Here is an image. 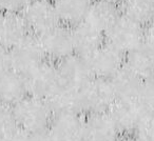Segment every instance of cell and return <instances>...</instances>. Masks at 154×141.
<instances>
[{"label": "cell", "mask_w": 154, "mask_h": 141, "mask_svg": "<svg viewBox=\"0 0 154 141\" xmlns=\"http://www.w3.org/2000/svg\"><path fill=\"white\" fill-rule=\"evenodd\" d=\"M13 110L17 126L31 135L49 130L54 117V112L47 100L30 95L13 105Z\"/></svg>", "instance_id": "cell-1"}, {"label": "cell", "mask_w": 154, "mask_h": 141, "mask_svg": "<svg viewBox=\"0 0 154 141\" xmlns=\"http://www.w3.org/2000/svg\"><path fill=\"white\" fill-rule=\"evenodd\" d=\"M143 36L145 28L124 15H120L105 33L106 43L125 55L140 46L143 43Z\"/></svg>", "instance_id": "cell-2"}, {"label": "cell", "mask_w": 154, "mask_h": 141, "mask_svg": "<svg viewBox=\"0 0 154 141\" xmlns=\"http://www.w3.org/2000/svg\"><path fill=\"white\" fill-rule=\"evenodd\" d=\"M82 113H106L116 101L110 79L93 77L80 91Z\"/></svg>", "instance_id": "cell-3"}, {"label": "cell", "mask_w": 154, "mask_h": 141, "mask_svg": "<svg viewBox=\"0 0 154 141\" xmlns=\"http://www.w3.org/2000/svg\"><path fill=\"white\" fill-rule=\"evenodd\" d=\"M36 37L48 61L58 63L75 54L72 31L63 24H58Z\"/></svg>", "instance_id": "cell-4"}, {"label": "cell", "mask_w": 154, "mask_h": 141, "mask_svg": "<svg viewBox=\"0 0 154 141\" xmlns=\"http://www.w3.org/2000/svg\"><path fill=\"white\" fill-rule=\"evenodd\" d=\"M11 68L19 75L26 77L39 65L47 61L37 37L30 34L24 40L10 51Z\"/></svg>", "instance_id": "cell-5"}, {"label": "cell", "mask_w": 154, "mask_h": 141, "mask_svg": "<svg viewBox=\"0 0 154 141\" xmlns=\"http://www.w3.org/2000/svg\"><path fill=\"white\" fill-rule=\"evenodd\" d=\"M20 14L31 34L35 36H39L58 24H61L52 1L31 0Z\"/></svg>", "instance_id": "cell-6"}, {"label": "cell", "mask_w": 154, "mask_h": 141, "mask_svg": "<svg viewBox=\"0 0 154 141\" xmlns=\"http://www.w3.org/2000/svg\"><path fill=\"white\" fill-rule=\"evenodd\" d=\"M28 94L30 96L49 100L60 86L56 63L45 61L26 77Z\"/></svg>", "instance_id": "cell-7"}, {"label": "cell", "mask_w": 154, "mask_h": 141, "mask_svg": "<svg viewBox=\"0 0 154 141\" xmlns=\"http://www.w3.org/2000/svg\"><path fill=\"white\" fill-rule=\"evenodd\" d=\"M126 55L105 43L87 58L93 77L111 79L125 66Z\"/></svg>", "instance_id": "cell-8"}, {"label": "cell", "mask_w": 154, "mask_h": 141, "mask_svg": "<svg viewBox=\"0 0 154 141\" xmlns=\"http://www.w3.org/2000/svg\"><path fill=\"white\" fill-rule=\"evenodd\" d=\"M60 86L80 91L91 79V73L87 58L73 54L66 59L56 63Z\"/></svg>", "instance_id": "cell-9"}, {"label": "cell", "mask_w": 154, "mask_h": 141, "mask_svg": "<svg viewBox=\"0 0 154 141\" xmlns=\"http://www.w3.org/2000/svg\"><path fill=\"white\" fill-rule=\"evenodd\" d=\"M145 112V109L138 100L116 99L108 113L113 119L120 134L131 135L135 133Z\"/></svg>", "instance_id": "cell-10"}, {"label": "cell", "mask_w": 154, "mask_h": 141, "mask_svg": "<svg viewBox=\"0 0 154 141\" xmlns=\"http://www.w3.org/2000/svg\"><path fill=\"white\" fill-rule=\"evenodd\" d=\"M84 134L85 141H118L122 135L108 112L87 114Z\"/></svg>", "instance_id": "cell-11"}, {"label": "cell", "mask_w": 154, "mask_h": 141, "mask_svg": "<svg viewBox=\"0 0 154 141\" xmlns=\"http://www.w3.org/2000/svg\"><path fill=\"white\" fill-rule=\"evenodd\" d=\"M84 123L80 113L54 114L49 130L57 141H85Z\"/></svg>", "instance_id": "cell-12"}, {"label": "cell", "mask_w": 154, "mask_h": 141, "mask_svg": "<svg viewBox=\"0 0 154 141\" xmlns=\"http://www.w3.org/2000/svg\"><path fill=\"white\" fill-rule=\"evenodd\" d=\"M31 34L20 13H0V46L11 51Z\"/></svg>", "instance_id": "cell-13"}, {"label": "cell", "mask_w": 154, "mask_h": 141, "mask_svg": "<svg viewBox=\"0 0 154 141\" xmlns=\"http://www.w3.org/2000/svg\"><path fill=\"white\" fill-rule=\"evenodd\" d=\"M72 31L73 45H74V53L80 57L88 58L96 52L101 45L106 43L105 33L87 22H82L77 24Z\"/></svg>", "instance_id": "cell-14"}, {"label": "cell", "mask_w": 154, "mask_h": 141, "mask_svg": "<svg viewBox=\"0 0 154 141\" xmlns=\"http://www.w3.org/2000/svg\"><path fill=\"white\" fill-rule=\"evenodd\" d=\"M120 15L119 5L103 0H94L85 18V22L106 33Z\"/></svg>", "instance_id": "cell-15"}, {"label": "cell", "mask_w": 154, "mask_h": 141, "mask_svg": "<svg viewBox=\"0 0 154 141\" xmlns=\"http://www.w3.org/2000/svg\"><path fill=\"white\" fill-rule=\"evenodd\" d=\"M94 0H54V7L61 24L74 28L85 21Z\"/></svg>", "instance_id": "cell-16"}, {"label": "cell", "mask_w": 154, "mask_h": 141, "mask_svg": "<svg viewBox=\"0 0 154 141\" xmlns=\"http://www.w3.org/2000/svg\"><path fill=\"white\" fill-rule=\"evenodd\" d=\"M28 95L26 77L12 70L0 76V102L13 106Z\"/></svg>", "instance_id": "cell-17"}, {"label": "cell", "mask_w": 154, "mask_h": 141, "mask_svg": "<svg viewBox=\"0 0 154 141\" xmlns=\"http://www.w3.org/2000/svg\"><path fill=\"white\" fill-rule=\"evenodd\" d=\"M125 66L143 80L154 77V52L145 43L126 54Z\"/></svg>", "instance_id": "cell-18"}, {"label": "cell", "mask_w": 154, "mask_h": 141, "mask_svg": "<svg viewBox=\"0 0 154 141\" xmlns=\"http://www.w3.org/2000/svg\"><path fill=\"white\" fill-rule=\"evenodd\" d=\"M112 86L116 95V99L122 100H138L143 88V81L126 66L111 78Z\"/></svg>", "instance_id": "cell-19"}, {"label": "cell", "mask_w": 154, "mask_h": 141, "mask_svg": "<svg viewBox=\"0 0 154 141\" xmlns=\"http://www.w3.org/2000/svg\"><path fill=\"white\" fill-rule=\"evenodd\" d=\"M82 91V90H80ZM80 91L60 86L56 93L48 100L54 114L80 113L82 114Z\"/></svg>", "instance_id": "cell-20"}, {"label": "cell", "mask_w": 154, "mask_h": 141, "mask_svg": "<svg viewBox=\"0 0 154 141\" xmlns=\"http://www.w3.org/2000/svg\"><path fill=\"white\" fill-rule=\"evenodd\" d=\"M119 9L122 15L143 28L154 22V0H124Z\"/></svg>", "instance_id": "cell-21"}, {"label": "cell", "mask_w": 154, "mask_h": 141, "mask_svg": "<svg viewBox=\"0 0 154 141\" xmlns=\"http://www.w3.org/2000/svg\"><path fill=\"white\" fill-rule=\"evenodd\" d=\"M17 128L13 106L0 102V139Z\"/></svg>", "instance_id": "cell-22"}, {"label": "cell", "mask_w": 154, "mask_h": 141, "mask_svg": "<svg viewBox=\"0 0 154 141\" xmlns=\"http://www.w3.org/2000/svg\"><path fill=\"white\" fill-rule=\"evenodd\" d=\"M134 136L141 141H154V112L143 113Z\"/></svg>", "instance_id": "cell-23"}, {"label": "cell", "mask_w": 154, "mask_h": 141, "mask_svg": "<svg viewBox=\"0 0 154 141\" xmlns=\"http://www.w3.org/2000/svg\"><path fill=\"white\" fill-rule=\"evenodd\" d=\"M138 101L145 111L154 112V77L143 81Z\"/></svg>", "instance_id": "cell-24"}, {"label": "cell", "mask_w": 154, "mask_h": 141, "mask_svg": "<svg viewBox=\"0 0 154 141\" xmlns=\"http://www.w3.org/2000/svg\"><path fill=\"white\" fill-rule=\"evenodd\" d=\"M31 0H0V7L2 12L21 13Z\"/></svg>", "instance_id": "cell-25"}, {"label": "cell", "mask_w": 154, "mask_h": 141, "mask_svg": "<svg viewBox=\"0 0 154 141\" xmlns=\"http://www.w3.org/2000/svg\"><path fill=\"white\" fill-rule=\"evenodd\" d=\"M31 138H32V135L17 128L13 132L0 139V141H31Z\"/></svg>", "instance_id": "cell-26"}, {"label": "cell", "mask_w": 154, "mask_h": 141, "mask_svg": "<svg viewBox=\"0 0 154 141\" xmlns=\"http://www.w3.org/2000/svg\"><path fill=\"white\" fill-rule=\"evenodd\" d=\"M11 70L12 68L10 50L0 46V76Z\"/></svg>", "instance_id": "cell-27"}, {"label": "cell", "mask_w": 154, "mask_h": 141, "mask_svg": "<svg viewBox=\"0 0 154 141\" xmlns=\"http://www.w3.org/2000/svg\"><path fill=\"white\" fill-rule=\"evenodd\" d=\"M143 43L154 52V22L145 28Z\"/></svg>", "instance_id": "cell-28"}, {"label": "cell", "mask_w": 154, "mask_h": 141, "mask_svg": "<svg viewBox=\"0 0 154 141\" xmlns=\"http://www.w3.org/2000/svg\"><path fill=\"white\" fill-rule=\"evenodd\" d=\"M31 141H57V140L52 135L50 130H43V132L37 133V134H33Z\"/></svg>", "instance_id": "cell-29"}, {"label": "cell", "mask_w": 154, "mask_h": 141, "mask_svg": "<svg viewBox=\"0 0 154 141\" xmlns=\"http://www.w3.org/2000/svg\"><path fill=\"white\" fill-rule=\"evenodd\" d=\"M103 1H107V2H110V3H114V4H117L119 5L120 3L124 1V0H103Z\"/></svg>", "instance_id": "cell-30"}, {"label": "cell", "mask_w": 154, "mask_h": 141, "mask_svg": "<svg viewBox=\"0 0 154 141\" xmlns=\"http://www.w3.org/2000/svg\"><path fill=\"white\" fill-rule=\"evenodd\" d=\"M124 141H141V140H139L138 138H136V137H130V138H127L126 140H124Z\"/></svg>", "instance_id": "cell-31"}, {"label": "cell", "mask_w": 154, "mask_h": 141, "mask_svg": "<svg viewBox=\"0 0 154 141\" xmlns=\"http://www.w3.org/2000/svg\"><path fill=\"white\" fill-rule=\"evenodd\" d=\"M47 1H52V2H54V0H47Z\"/></svg>", "instance_id": "cell-32"}, {"label": "cell", "mask_w": 154, "mask_h": 141, "mask_svg": "<svg viewBox=\"0 0 154 141\" xmlns=\"http://www.w3.org/2000/svg\"><path fill=\"white\" fill-rule=\"evenodd\" d=\"M1 12H2V10H1V7H0V13H1Z\"/></svg>", "instance_id": "cell-33"}, {"label": "cell", "mask_w": 154, "mask_h": 141, "mask_svg": "<svg viewBox=\"0 0 154 141\" xmlns=\"http://www.w3.org/2000/svg\"><path fill=\"white\" fill-rule=\"evenodd\" d=\"M118 141H119V140H118Z\"/></svg>", "instance_id": "cell-34"}]
</instances>
